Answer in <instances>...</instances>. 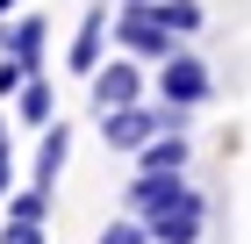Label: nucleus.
I'll return each mask as SVG.
<instances>
[{"label":"nucleus","mask_w":251,"mask_h":244,"mask_svg":"<svg viewBox=\"0 0 251 244\" xmlns=\"http://www.w3.org/2000/svg\"><path fill=\"white\" fill-rule=\"evenodd\" d=\"M94 244H151V230L136 223V216H115V223L100 230V237H94Z\"/></svg>","instance_id":"13"},{"label":"nucleus","mask_w":251,"mask_h":244,"mask_svg":"<svg viewBox=\"0 0 251 244\" xmlns=\"http://www.w3.org/2000/svg\"><path fill=\"white\" fill-rule=\"evenodd\" d=\"M7 194H15V151L0 144V208H7Z\"/></svg>","instance_id":"15"},{"label":"nucleus","mask_w":251,"mask_h":244,"mask_svg":"<svg viewBox=\"0 0 251 244\" xmlns=\"http://www.w3.org/2000/svg\"><path fill=\"white\" fill-rule=\"evenodd\" d=\"M144 230H151V244H201V230H208V201H201V187L173 180L165 201L144 216Z\"/></svg>","instance_id":"2"},{"label":"nucleus","mask_w":251,"mask_h":244,"mask_svg":"<svg viewBox=\"0 0 251 244\" xmlns=\"http://www.w3.org/2000/svg\"><path fill=\"white\" fill-rule=\"evenodd\" d=\"M86 94H94V115H108V108H129V101H144V57H108L94 79H86Z\"/></svg>","instance_id":"5"},{"label":"nucleus","mask_w":251,"mask_h":244,"mask_svg":"<svg viewBox=\"0 0 251 244\" xmlns=\"http://www.w3.org/2000/svg\"><path fill=\"white\" fill-rule=\"evenodd\" d=\"M15 115L29 122V130H50V122H58V94H50V79H43V72L15 94Z\"/></svg>","instance_id":"10"},{"label":"nucleus","mask_w":251,"mask_h":244,"mask_svg":"<svg viewBox=\"0 0 251 244\" xmlns=\"http://www.w3.org/2000/svg\"><path fill=\"white\" fill-rule=\"evenodd\" d=\"M208 94H215V72H208V65H201L194 51H173L165 65H158V101H165V108L194 115V108H201Z\"/></svg>","instance_id":"4"},{"label":"nucleus","mask_w":251,"mask_h":244,"mask_svg":"<svg viewBox=\"0 0 251 244\" xmlns=\"http://www.w3.org/2000/svg\"><path fill=\"white\" fill-rule=\"evenodd\" d=\"M158 15H165V29H173L179 43L201 29V0H158Z\"/></svg>","instance_id":"12"},{"label":"nucleus","mask_w":251,"mask_h":244,"mask_svg":"<svg viewBox=\"0 0 251 244\" xmlns=\"http://www.w3.org/2000/svg\"><path fill=\"white\" fill-rule=\"evenodd\" d=\"M65 158H72V130H65V115L50 130H36V172H29V187H58Z\"/></svg>","instance_id":"8"},{"label":"nucleus","mask_w":251,"mask_h":244,"mask_svg":"<svg viewBox=\"0 0 251 244\" xmlns=\"http://www.w3.org/2000/svg\"><path fill=\"white\" fill-rule=\"evenodd\" d=\"M165 130H187V115L165 108V101H158V108H151V101H129V108H108V115H100V144H108V151H129V158L151 144V136H165Z\"/></svg>","instance_id":"1"},{"label":"nucleus","mask_w":251,"mask_h":244,"mask_svg":"<svg viewBox=\"0 0 251 244\" xmlns=\"http://www.w3.org/2000/svg\"><path fill=\"white\" fill-rule=\"evenodd\" d=\"M0 216H15V223H43V216H50V187H15Z\"/></svg>","instance_id":"11"},{"label":"nucleus","mask_w":251,"mask_h":244,"mask_svg":"<svg viewBox=\"0 0 251 244\" xmlns=\"http://www.w3.org/2000/svg\"><path fill=\"white\" fill-rule=\"evenodd\" d=\"M0 244H50L43 223H15V216H0Z\"/></svg>","instance_id":"14"},{"label":"nucleus","mask_w":251,"mask_h":244,"mask_svg":"<svg viewBox=\"0 0 251 244\" xmlns=\"http://www.w3.org/2000/svg\"><path fill=\"white\" fill-rule=\"evenodd\" d=\"M43 36H50V22H43V15H15V22H0V51L22 57L29 72H43Z\"/></svg>","instance_id":"7"},{"label":"nucleus","mask_w":251,"mask_h":244,"mask_svg":"<svg viewBox=\"0 0 251 244\" xmlns=\"http://www.w3.org/2000/svg\"><path fill=\"white\" fill-rule=\"evenodd\" d=\"M65 65H72L79 79H94L100 65H108V7H86L72 29V51H65Z\"/></svg>","instance_id":"6"},{"label":"nucleus","mask_w":251,"mask_h":244,"mask_svg":"<svg viewBox=\"0 0 251 244\" xmlns=\"http://www.w3.org/2000/svg\"><path fill=\"white\" fill-rule=\"evenodd\" d=\"M115 43L129 57H151V65H165V57L179 51V36L165 29V15H158V0H122L115 15Z\"/></svg>","instance_id":"3"},{"label":"nucleus","mask_w":251,"mask_h":244,"mask_svg":"<svg viewBox=\"0 0 251 244\" xmlns=\"http://www.w3.org/2000/svg\"><path fill=\"white\" fill-rule=\"evenodd\" d=\"M0 144H7V115H0Z\"/></svg>","instance_id":"16"},{"label":"nucleus","mask_w":251,"mask_h":244,"mask_svg":"<svg viewBox=\"0 0 251 244\" xmlns=\"http://www.w3.org/2000/svg\"><path fill=\"white\" fill-rule=\"evenodd\" d=\"M187 158H194L187 130H165V136H151V144L136 151V172H187Z\"/></svg>","instance_id":"9"}]
</instances>
